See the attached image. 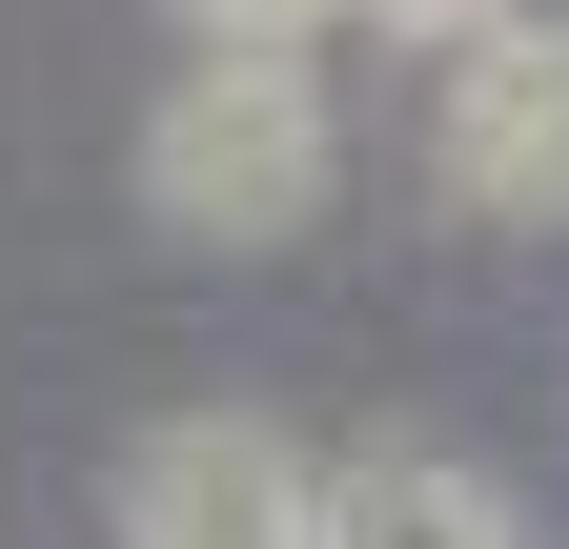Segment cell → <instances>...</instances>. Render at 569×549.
<instances>
[{"instance_id":"obj_1","label":"cell","mask_w":569,"mask_h":549,"mask_svg":"<svg viewBox=\"0 0 569 549\" xmlns=\"http://www.w3.org/2000/svg\"><path fill=\"white\" fill-rule=\"evenodd\" d=\"M326 183H346V102L306 61H183L142 102V224L183 244H306Z\"/></svg>"},{"instance_id":"obj_5","label":"cell","mask_w":569,"mask_h":549,"mask_svg":"<svg viewBox=\"0 0 569 549\" xmlns=\"http://www.w3.org/2000/svg\"><path fill=\"white\" fill-rule=\"evenodd\" d=\"M183 21V61H306L326 21H367V0H163Z\"/></svg>"},{"instance_id":"obj_6","label":"cell","mask_w":569,"mask_h":549,"mask_svg":"<svg viewBox=\"0 0 569 549\" xmlns=\"http://www.w3.org/2000/svg\"><path fill=\"white\" fill-rule=\"evenodd\" d=\"M367 21H407L427 61H448V41H488V21H529V0H367Z\"/></svg>"},{"instance_id":"obj_2","label":"cell","mask_w":569,"mask_h":549,"mask_svg":"<svg viewBox=\"0 0 569 549\" xmlns=\"http://www.w3.org/2000/svg\"><path fill=\"white\" fill-rule=\"evenodd\" d=\"M427 183H448V224H509V244L569 224V21L549 0L427 61Z\"/></svg>"},{"instance_id":"obj_4","label":"cell","mask_w":569,"mask_h":549,"mask_svg":"<svg viewBox=\"0 0 569 549\" xmlns=\"http://www.w3.org/2000/svg\"><path fill=\"white\" fill-rule=\"evenodd\" d=\"M326 549H529V509L448 448H346L326 468Z\"/></svg>"},{"instance_id":"obj_3","label":"cell","mask_w":569,"mask_h":549,"mask_svg":"<svg viewBox=\"0 0 569 549\" xmlns=\"http://www.w3.org/2000/svg\"><path fill=\"white\" fill-rule=\"evenodd\" d=\"M122 549H326V448H284L264 407H183L122 448Z\"/></svg>"}]
</instances>
